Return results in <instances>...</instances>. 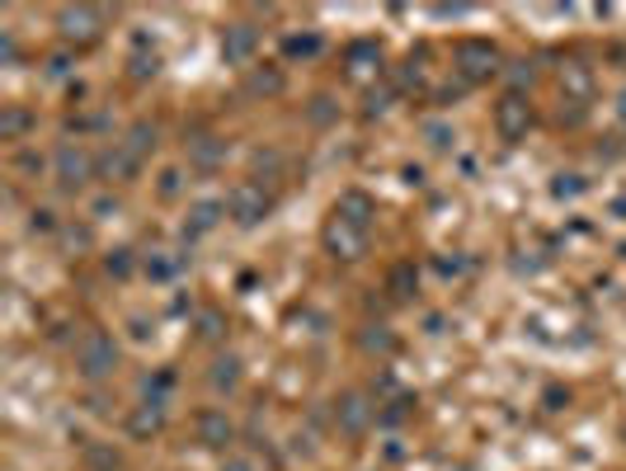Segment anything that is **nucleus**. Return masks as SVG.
Segmentation results:
<instances>
[{
    "mask_svg": "<svg viewBox=\"0 0 626 471\" xmlns=\"http://www.w3.org/2000/svg\"><path fill=\"white\" fill-rule=\"evenodd\" d=\"M381 420V400L373 392H363V387H344L335 400H330V425H335L339 439H349V443H363L368 433L377 429Z\"/></svg>",
    "mask_w": 626,
    "mask_h": 471,
    "instance_id": "obj_1",
    "label": "nucleus"
},
{
    "mask_svg": "<svg viewBox=\"0 0 626 471\" xmlns=\"http://www.w3.org/2000/svg\"><path fill=\"white\" fill-rule=\"evenodd\" d=\"M118 368H123V349H118V340L99 325L85 330L76 340V377L90 382V387H104V382L118 377Z\"/></svg>",
    "mask_w": 626,
    "mask_h": 471,
    "instance_id": "obj_2",
    "label": "nucleus"
},
{
    "mask_svg": "<svg viewBox=\"0 0 626 471\" xmlns=\"http://www.w3.org/2000/svg\"><path fill=\"white\" fill-rule=\"evenodd\" d=\"M321 250L335 259V265H358L373 250V226H363L354 217H344L339 207H330V217L321 222Z\"/></svg>",
    "mask_w": 626,
    "mask_h": 471,
    "instance_id": "obj_3",
    "label": "nucleus"
},
{
    "mask_svg": "<svg viewBox=\"0 0 626 471\" xmlns=\"http://www.w3.org/2000/svg\"><path fill=\"white\" fill-rule=\"evenodd\" d=\"M452 72H457L466 90H472V85H490L504 72V52L490 39H462L452 47Z\"/></svg>",
    "mask_w": 626,
    "mask_h": 471,
    "instance_id": "obj_4",
    "label": "nucleus"
},
{
    "mask_svg": "<svg viewBox=\"0 0 626 471\" xmlns=\"http://www.w3.org/2000/svg\"><path fill=\"white\" fill-rule=\"evenodd\" d=\"M52 29H57L62 47L85 52V47H95L104 39L109 14H104L99 6H85V0H80V6H57V14H52Z\"/></svg>",
    "mask_w": 626,
    "mask_h": 471,
    "instance_id": "obj_5",
    "label": "nucleus"
},
{
    "mask_svg": "<svg viewBox=\"0 0 626 471\" xmlns=\"http://www.w3.org/2000/svg\"><path fill=\"white\" fill-rule=\"evenodd\" d=\"M495 132H499V142L504 147H518V142H528V132L537 128V109H532V95L528 90H504L495 99Z\"/></svg>",
    "mask_w": 626,
    "mask_h": 471,
    "instance_id": "obj_6",
    "label": "nucleus"
},
{
    "mask_svg": "<svg viewBox=\"0 0 626 471\" xmlns=\"http://www.w3.org/2000/svg\"><path fill=\"white\" fill-rule=\"evenodd\" d=\"M52 180L62 194H80V189H90V180H99V156L80 142H62L52 156Z\"/></svg>",
    "mask_w": 626,
    "mask_h": 471,
    "instance_id": "obj_7",
    "label": "nucleus"
},
{
    "mask_svg": "<svg viewBox=\"0 0 626 471\" xmlns=\"http://www.w3.org/2000/svg\"><path fill=\"white\" fill-rule=\"evenodd\" d=\"M273 207H278L273 189H269V184H259V180H236V184H231V194H226V217H231L240 232L259 226V222L273 213Z\"/></svg>",
    "mask_w": 626,
    "mask_h": 471,
    "instance_id": "obj_8",
    "label": "nucleus"
},
{
    "mask_svg": "<svg viewBox=\"0 0 626 471\" xmlns=\"http://www.w3.org/2000/svg\"><path fill=\"white\" fill-rule=\"evenodd\" d=\"M387 76V52L377 39H358L344 47V81L358 85V90H373V85Z\"/></svg>",
    "mask_w": 626,
    "mask_h": 471,
    "instance_id": "obj_9",
    "label": "nucleus"
},
{
    "mask_svg": "<svg viewBox=\"0 0 626 471\" xmlns=\"http://www.w3.org/2000/svg\"><path fill=\"white\" fill-rule=\"evenodd\" d=\"M194 443L203 452H226V448L236 443V420L222 406H203L194 415Z\"/></svg>",
    "mask_w": 626,
    "mask_h": 471,
    "instance_id": "obj_10",
    "label": "nucleus"
},
{
    "mask_svg": "<svg viewBox=\"0 0 626 471\" xmlns=\"http://www.w3.org/2000/svg\"><path fill=\"white\" fill-rule=\"evenodd\" d=\"M255 52H259V29H255V24L236 20V24L222 29V62H226V66H240V72H250Z\"/></svg>",
    "mask_w": 626,
    "mask_h": 471,
    "instance_id": "obj_11",
    "label": "nucleus"
},
{
    "mask_svg": "<svg viewBox=\"0 0 626 471\" xmlns=\"http://www.w3.org/2000/svg\"><path fill=\"white\" fill-rule=\"evenodd\" d=\"M123 429H128V439H137V443L161 439V433H165V406H161V400H137V406L123 415Z\"/></svg>",
    "mask_w": 626,
    "mask_h": 471,
    "instance_id": "obj_12",
    "label": "nucleus"
},
{
    "mask_svg": "<svg viewBox=\"0 0 626 471\" xmlns=\"http://www.w3.org/2000/svg\"><path fill=\"white\" fill-rule=\"evenodd\" d=\"M555 85H561V99L565 104H594V66H584V62H561V72H555Z\"/></svg>",
    "mask_w": 626,
    "mask_h": 471,
    "instance_id": "obj_13",
    "label": "nucleus"
},
{
    "mask_svg": "<svg viewBox=\"0 0 626 471\" xmlns=\"http://www.w3.org/2000/svg\"><path fill=\"white\" fill-rule=\"evenodd\" d=\"M222 217H226V203L222 199H198V203H188V217H184V226H180V236L194 246L198 236H213L217 226H222Z\"/></svg>",
    "mask_w": 626,
    "mask_h": 471,
    "instance_id": "obj_14",
    "label": "nucleus"
},
{
    "mask_svg": "<svg viewBox=\"0 0 626 471\" xmlns=\"http://www.w3.org/2000/svg\"><path fill=\"white\" fill-rule=\"evenodd\" d=\"M184 156H188V165H194V170L213 174V170H222V161H226V142H222L217 132H188V137H184Z\"/></svg>",
    "mask_w": 626,
    "mask_h": 471,
    "instance_id": "obj_15",
    "label": "nucleus"
},
{
    "mask_svg": "<svg viewBox=\"0 0 626 471\" xmlns=\"http://www.w3.org/2000/svg\"><path fill=\"white\" fill-rule=\"evenodd\" d=\"M240 382H246V363H240V354H217L207 363V387L217 396H236Z\"/></svg>",
    "mask_w": 626,
    "mask_h": 471,
    "instance_id": "obj_16",
    "label": "nucleus"
},
{
    "mask_svg": "<svg viewBox=\"0 0 626 471\" xmlns=\"http://www.w3.org/2000/svg\"><path fill=\"white\" fill-rule=\"evenodd\" d=\"M147 161H137V156L123 147V142H114L109 151L99 156V174L104 180H118V184H128V180H137V170H142Z\"/></svg>",
    "mask_w": 626,
    "mask_h": 471,
    "instance_id": "obj_17",
    "label": "nucleus"
},
{
    "mask_svg": "<svg viewBox=\"0 0 626 471\" xmlns=\"http://www.w3.org/2000/svg\"><path fill=\"white\" fill-rule=\"evenodd\" d=\"M33 128H39V118H33L24 104H0V142L20 147Z\"/></svg>",
    "mask_w": 626,
    "mask_h": 471,
    "instance_id": "obj_18",
    "label": "nucleus"
},
{
    "mask_svg": "<svg viewBox=\"0 0 626 471\" xmlns=\"http://www.w3.org/2000/svg\"><path fill=\"white\" fill-rule=\"evenodd\" d=\"M283 66H250V76H246V90L259 95V99H273V95H283Z\"/></svg>",
    "mask_w": 626,
    "mask_h": 471,
    "instance_id": "obj_19",
    "label": "nucleus"
},
{
    "mask_svg": "<svg viewBox=\"0 0 626 471\" xmlns=\"http://www.w3.org/2000/svg\"><path fill=\"white\" fill-rule=\"evenodd\" d=\"M155 137H161V128L147 124V118H137V124H132L123 137H118V142H123V147L137 156V161H147V156L155 151Z\"/></svg>",
    "mask_w": 626,
    "mask_h": 471,
    "instance_id": "obj_20",
    "label": "nucleus"
},
{
    "mask_svg": "<svg viewBox=\"0 0 626 471\" xmlns=\"http://www.w3.org/2000/svg\"><path fill=\"white\" fill-rule=\"evenodd\" d=\"M339 213L344 217H354V222H363V226H373V217H377V203L363 194V189H349V194H339Z\"/></svg>",
    "mask_w": 626,
    "mask_h": 471,
    "instance_id": "obj_21",
    "label": "nucleus"
},
{
    "mask_svg": "<svg viewBox=\"0 0 626 471\" xmlns=\"http://www.w3.org/2000/svg\"><path fill=\"white\" fill-rule=\"evenodd\" d=\"M142 269H147V278H155V283H165V278H175V274L184 269V259H180L175 250H151V255L142 259Z\"/></svg>",
    "mask_w": 626,
    "mask_h": 471,
    "instance_id": "obj_22",
    "label": "nucleus"
},
{
    "mask_svg": "<svg viewBox=\"0 0 626 471\" xmlns=\"http://www.w3.org/2000/svg\"><path fill=\"white\" fill-rule=\"evenodd\" d=\"M194 335H198L203 344H226V317H222L217 307H203L198 321H194Z\"/></svg>",
    "mask_w": 626,
    "mask_h": 471,
    "instance_id": "obj_23",
    "label": "nucleus"
},
{
    "mask_svg": "<svg viewBox=\"0 0 626 471\" xmlns=\"http://www.w3.org/2000/svg\"><path fill=\"white\" fill-rule=\"evenodd\" d=\"M414 283H420V274H414L410 259H406V265H396L391 278H387V288H391L396 302H410V298H414Z\"/></svg>",
    "mask_w": 626,
    "mask_h": 471,
    "instance_id": "obj_24",
    "label": "nucleus"
},
{
    "mask_svg": "<svg viewBox=\"0 0 626 471\" xmlns=\"http://www.w3.org/2000/svg\"><path fill=\"white\" fill-rule=\"evenodd\" d=\"M306 118H311V128H330V124H339V104L330 95H316L306 104Z\"/></svg>",
    "mask_w": 626,
    "mask_h": 471,
    "instance_id": "obj_25",
    "label": "nucleus"
},
{
    "mask_svg": "<svg viewBox=\"0 0 626 471\" xmlns=\"http://www.w3.org/2000/svg\"><path fill=\"white\" fill-rule=\"evenodd\" d=\"M363 349H368V354H391L396 335H391L387 325H368V330H363Z\"/></svg>",
    "mask_w": 626,
    "mask_h": 471,
    "instance_id": "obj_26",
    "label": "nucleus"
},
{
    "mask_svg": "<svg viewBox=\"0 0 626 471\" xmlns=\"http://www.w3.org/2000/svg\"><path fill=\"white\" fill-rule=\"evenodd\" d=\"M104 269H109L114 278H128V274L137 269V255H132L128 246H118V250H109V255H104Z\"/></svg>",
    "mask_w": 626,
    "mask_h": 471,
    "instance_id": "obj_27",
    "label": "nucleus"
},
{
    "mask_svg": "<svg viewBox=\"0 0 626 471\" xmlns=\"http://www.w3.org/2000/svg\"><path fill=\"white\" fill-rule=\"evenodd\" d=\"M391 99H401V90H396V85H387V90H368V104H363V114H368V118H381V114H387L391 109Z\"/></svg>",
    "mask_w": 626,
    "mask_h": 471,
    "instance_id": "obj_28",
    "label": "nucleus"
},
{
    "mask_svg": "<svg viewBox=\"0 0 626 471\" xmlns=\"http://www.w3.org/2000/svg\"><path fill=\"white\" fill-rule=\"evenodd\" d=\"M283 52H288V57H311V52H321V39H316V33H306V39H288Z\"/></svg>",
    "mask_w": 626,
    "mask_h": 471,
    "instance_id": "obj_29",
    "label": "nucleus"
},
{
    "mask_svg": "<svg viewBox=\"0 0 626 471\" xmlns=\"http://www.w3.org/2000/svg\"><path fill=\"white\" fill-rule=\"evenodd\" d=\"M90 467H95V471H118V467H123V458H118V452H109V448H90Z\"/></svg>",
    "mask_w": 626,
    "mask_h": 471,
    "instance_id": "obj_30",
    "label": "nucleus"
},
{
    "mask_svg": "<svg viewBox=\"0 0 626 471\" xmlns=\"http://www.w3.org/2000/svg\"><path fill=\"white\" fill-rule=\"evenodd\" d=\"M155 72H161V57H155V52H151V57H132V76H137V81H147V76H155Z\"/></svg>",
    "mask_w": 626,
    "mask_h": 471,
    "instance_id": "obj_31",
    "label": "nucleus"
},
{
    "mask_svg": "<svg viewBox=\"0 0 626 471\" xmlns=\"http://www.w3.org/2000/svg\"><path fill=\"white\" fill-rule=\"evenodd\" d=\"M161 194H165V199L180 194V170H165V174H161Z\"/></svg>",
    "mask_w": 626,
    "mask_h": 471,
    "instance_id": "obj_32",
    "label": "nucleus"
},
{
    "mask_svg": "<svg viewBox=\"0 0 626 471\" xmlns=\"http://www.w3.org/2000/svg\"><path fill=\"white\" fill-rule=\"evenodd\" d=\"M447 142H452L447 128H429V147H433V151H447Z\"/></svg>",
    "mask_w": 626,
    "mask_h": 471,
    "instance_id": "obj_33",
    "label": "nucleus"
},
{
    "mask_svg": "<svg viewBox=\"0 0 626 471\" xmlns=\"http://www.w3.org/2000/svg\"><path fill=\"white\" fill-rule=\"evenodd\" d=\"M217 471H259V467H255L250 458H226V462H222Z\"/></svg>",
    "mask_w": 626,
    "mask_h": 471,
    "instance_id": "obj_34",
    "label": "nucleus"
},
{
    "mask_svg": "<svg viewBox=\"0 0 626 471\" xmlns=\"http://www.w3.org/2000/svg\"><path fill=\"white\" fill-rule=\"evenodd\" d=\"M617 124H622V128H626V90H622V95H617Z\"/></svg>",
    "mask_w": 626,
    "mask_h": 471,
    "instance_id": "obj_35",
    "label": "nucleus"
},
{
    "mask_svg": "<svg viewBox=\"0 0 626 471\" xmlns=\"http://www.w3.org/2000/svg\"><path fill=\"white\" fill-rule=\"evenodd\" d=\"M622 439H626V425H622Z\"/></svg>",
    "mask_w": 626,
    "mask_h": 471,
    "instance_id": "obj_36",
    "label": "nucleus"
}]
</instances>
